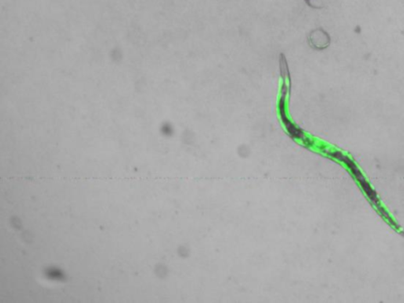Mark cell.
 I'll use <instances>...</instances> for the list:
<instances>
[{
  "instance_id": "6da1fadb",
  "label": "cell",
  "mask_w": 404,
  "mask_h": 303,
  "mask_svg": "<svg viewBox=\"0 0 404 303\" xmlns=\"http://www.w3.org/2000/svg\"><path fill=\"white\" fill-rule=\"evenodd\" d=\"M333 155H334L336 158L339 159V160H342V161H344V163L349 167L350 169L351 170V172L354 174L355 178H357V180L360 182L362 189H364V191L366 192L369 198L370 199L373 203H375V204H377V203H378V198H377V194L375 193V192L373 191L372 188L370 187L369 183L366 182L363 175H362V173L358 170V167L355 166V164L353 163L352 160H350L348 157L344 156V155L340 153H336Z\"/></svg>"
}]
</instances>
